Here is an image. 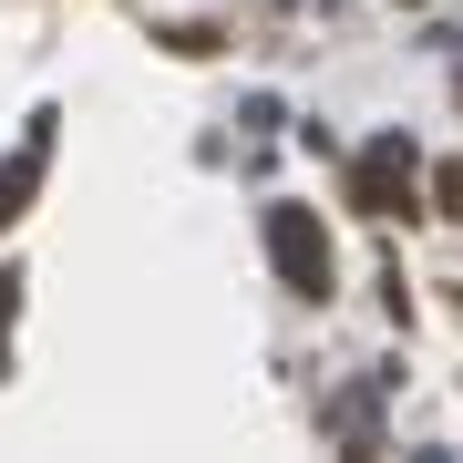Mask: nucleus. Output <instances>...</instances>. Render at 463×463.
Here are the masks:
<instances>
[{
    "mask_svg": "<svg viewBox=\"0 0 463 463\" xmlns=\"http://www.w3.org/2000/svg\"><path fill=\"white\" fill-rule=\"evenodd\" d=\"M268 258H279V279L298 298H330V237H319L309 206H279V216H268Z\"/></svg>",
    "mask_w": 463,
    "mask_h": 463,
    "instance_id": "f257e3e1",
    "label": "nucleus"
},
{
    "mask_svg": "<svg viewBox=\"0 0 463 463\" xmlns=\"http://www.w3.org/2000/svg\"><path fill=\"white\" fill-rule=\"evenodd\" d=\"M361 206H371V216L412 206V145H402V134H392V145H371V155H361Z\"/></svg>",
    "mask_w": 463,
    "mask_h": 463,
    "instance_id": "f03ea898",
    "label": "nucleus"
}]
</instances>
